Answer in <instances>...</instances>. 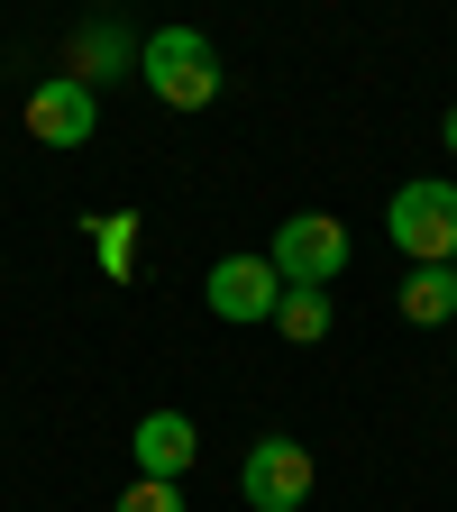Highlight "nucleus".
<instances>
[{"label":"nucleus","mask_w":457,"mask_h":512,"mask_svg":"<svg viewBox=\"0 0 457 512\" xmlns=\"http://www.w3.org/2000/svg\"><path fill=\"white\" fill-rule=\"evenodd\" d=\"M138 83H147L165 110H211V101H220V46H211L202 28H147Z\"/></svg>","instance_id":"f257e3e1"},{"label":"nucleus","mask_w":457,"mask_h":512,"mask_svg":"<svg viewBox=\"0 0 457 512\" xmlns=\"http://www.w3.org/2000/svg\"><path fill=\"white\" fill-rule=\"evenodd\" d=\"M384 229H394V247L412 256V266H457V183H439V174L403 183Z\"/></svg>","instance_id":"f03ea898"},{"label":"nucleus","mask_w":457,"mask_h":512,"mask_svg":"<svg viewBox=\"0 0 457 512\" xmlns=\"http://www.w3.org/2000/svg\"><path fill=\"white\" fill-rule=\"evenodd\" d=\"M266 266H275L293 293H330V284L348 275V229H339L330 211H293V220L275 229V247H266Z\"/></svg>","instance_id":"7ed1b4c3"},{"label":"nucleus","mask_w":457,"mask_h":512,"mask_svg":"<svg viewBox=\"0 0 457 512\" xmlns=\"http://www.w3.org/2000/svg\"><path fill=\"white\" fill-rule=\"evenodd\" d=\"M311 485H320V467H311V448H302V439H256V448H247V467H238V494H247L256 512H302Z\"/></svg>","instance_id":"20e7f679"},{"label":"nucleus","mask_w":457,"mask_h":512,"mask_svg":"<svg viewBox=\"0 0 457 512\" xmlns=\"http://www.w3.org/2000/svg\"><path fill=\"white\" fill-rule=\"evenodd\" d=\"M92 128H101L92 83H74V74H46V83L28 92V138H37V147H83Z\"/></svg>","instance_id":"39448f33"},{"label":"nucleus","mask_w":457,"mask_h":512,"mask_svg":"<svg viewBox=\"0 0 457 512\" xmlns=\"http://www.w3.org/2000/svg\"><path fill=\"white\" fill-rule=\"evenodd\" d=\"M202 293H211V311H220V320H238V330H247V320H275V302H284V275L266 266V256H220Z\"/></svg>","instance_id":"423d86ee"},{"label":"nucleus","mask_w":457,"mask_h":512,"mask_svg":"<svg viewBox=\"0 0 457 512\" xmlns=\"http://www.w3.org/2000/svg\"><path fill=\"white\" fill-rule=\"evenodd\" d=\"M192 448H202V430H192L183 412H147L138 430H128V458H138V476H174V485H183Z\"/></svg>","instance_id":"0eeeda50"},{"label":"nucleus","mask_w":457,"mask_h":512,"mask_svg":"<svg viewBox=\"0 0 457 512\" xmlns=\"http://www.w3.org/2000/svg\"><path fill=\"white\" fill-rule=\"evenodd\" d=\"M110 74H138V46L119 28H83L74 37V83H110Z\"/></svg>","instance_id":"6e6552de"},{"label":"nucleus","mask_w":457,"mask_h":512,"mask_svg":"<svg viewBox=\"0 0 457 512\" xmlns=\"http://www.w3.org/2000/svg\"><path fill=\"white\" fill-rule=\"evenodd\" d=\"M448 311H457V275H448V266H412V284H403V320H412V330H439Z\"/></svg>","instance_id":"1a4fd4ad"},{"label":"nucleus","mask_w":457,"mask_h":512,"mask_svg":"<svg viewBox=\"0 0 457 512\" xmlns=\"http://www.w3.org/2000/svg\"><path fill=\"white\" fill-rule=\"evenodd\" d=\"M275 330H284L293 348L330 339V293H293V284H284V302H275Z\"/></svg>","instance_id":"9d476101"},{"label":"nucleus","mask_w":457,"mask_h":512,"mask_svg":"<svg viewBox=\"0 0 457 512\" xmlns=\"http://www.w3.org/2000/svg\"><path fill=\"white\" fill-rule=\"evenodd\" d=\"M110 512H192V503H183V485H174V476H138Z\"/></svg>","instance_id":"9b49d317"},{"label":"nucleus","mask_w":457,"mask_h":512,"mask_svg":"<svg viewBox=\"0 0 457 512\" xmlns=\"http://www.w3.org/2000/svg\"><path fill=\"white\" fill-rule=\"evenodd\" d=\"M128 256H138V220H128V211H101V266L128 275Z\"/></svg>","instance_id":"f8f14e48"},{"label":"nucleus","mask_w":457,"mask_h":512,"mask_svg":"<svg viewBox=\"0 0 457 512\" xmlns=\"http://www.w3.org/2000/svg\"><path fill=\"white\" fill-rule=\"evenodd\" d=\"M439 138H448V147H457V110H448V128H439Z\"/></svg>","instance_id":"ddd939ff"},{"label":"nucleus","mask_w":457,"mask_h":512,"mask_svg":"<svg viewBox=\"0 0 457 512\" xmlns=\"http://www.w3.org/2000/svg\"><path fill=\"white\" fill-rule=\"evenodd\" d=\"M448 275H457V266H448Z\"/></svg>","instance_id":"4468645a"}]
</instances>
